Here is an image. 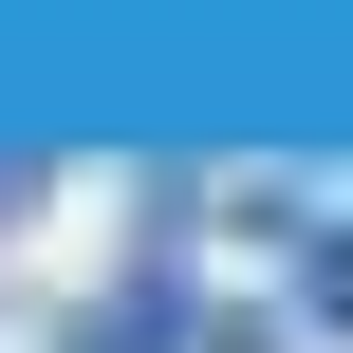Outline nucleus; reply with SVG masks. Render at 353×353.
<instances>
[{"label":"nucleus","mask_w":353,"mask_h":353,"mask_svg":"<svg viewBox=\"0 0 353 353\" xmlns=\"http://www.w3.org/2000/svg\"><path fill=\"white\" fill-rule=\"evenodd\" d=\"M56 353H205V279L186 261H130V279H93V316Z\"/></svg>","instance_id":"obj_1"}]
</instances>
